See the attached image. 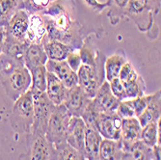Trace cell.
Returning <instances> with one entry per match:
<instances>
[{
	"mask_svg": "<svg viewBox=\"0 0 161 160\" xmlns=\"http://www.w3.org/2000/svg\"><path fill=\"white\" fill-rule=\"evenodd\" d=\"M0 82L7 96L16 101L31 86L30 71L23 65L10 59L5 54L0 55Z\"/></svg>",
	"mask_w": 161,
	"mask_h": 160,
	"instance_id": "cell-1",
	"label": "cell"
},
{
	"mask_svg": "<svg viewBox=\"0 0 161 160\" xmlns=\"http://www.w3.org/2000/svg\"><path fill=\"white\" fill-rule=\"evenodd\" d=\"M106 58L97 51L94 66L81 65L76 71L78 86L90 98H94L101 84L105 81L104 63Z\"/></svg>",
	"mask_w": 161,
	"mask_h": 160,
	"instance_id": "cell-2",
	"label": "cell"
},
{
	"mask_svg": "<svg viewBox=\"0 0 161 160\" xmlns=\"http://www.w3.org/2000/svg\"><path fill=\"white\" fill-rule=\"evenodd\" d=\"M10 123L17 133L28 134L31 132L34 123V104L30 89L14 101Z\"/></svg>",
	"mask_w": 161,
	"mask_h": 160,
	"instance_id": "cell-3",
	"label": "cell"
},
{
	"mask_svg": "<svg viewBox=\"0 0 161 160\" xmlns=\"http://www.w3.org/2000/svg\"><path fill=\"white\" fill-rule=\"evenodd\" d=\"M26 135L27 150L19 155V160H55L54 145L46 134L30 132Z\"/></svg>",
	"mask_w": 161,
	"mask_h": 160,
	"instance_id": "cell-4",
	"label": "cell"
},
{
	"mask_svg": "<svg viewBox=\"0 0 161 160\" xmlns=\"http://www.w3.org/2000/svg\"><path fill=\"white\" fill-rule=\"evenodd\" d=\"M70 118L71 115L64 104L54 107L46 131L47 138L53 145H57L66 141L67 130Z\"/></svg>",
	"mask_w": 161,
	"mask_h": 160,
	"instance_id": "cell-5",
	"label": "cell"
},
{
	"mask_svg": "<svg viewBox=\"0 0 161 160\" xmlns=\"http://www.w3.org/2000/svg\"><path fill=\"white\" fill-rule=\"evenodd\" d=\"M32 97L34 104V123L31 132L46 134L47 124L55 105L49 100L46 93L32 92Z\"/></svg>",
	"mask_w": 161,
	"mask_h": 160,
	"instance_id": "cell-6",
	"label": "cell"
},
{
	"mask_svg": "<svg viewBox=\"0 0 161 160\" xmlns=\"http://www.w3.org/2000/svg\"><path fill=\"white\" fill-rule=\"evenodd\" d=\"M29 19L30 13L24 9L18 10L4 27L5 38L18 42H26L25 37L28 30Z\"/></svg>",
	"mask_w": 161,
	"mask_h": 160,
	"instance_id": "cell-7",
	"label": "cell"
},
{
	"mask_svg": "<svg viewBox=\"0 0 161 160\" xmlns=\"http://www.w3.org/2000/svg\"><path fill=\"white\" fill-rule=\"evenodd\" d=\"M95 127L103 139H121L122 119L117 115L116 112L110 114L99 113L96 121Z\"/></svg>",
	"mask_w": 161,
	"mask_h": 160,
	"instance_id": "cell-8",
	"label": "cell"
},
{
	"mask_svg": "<svg viewBox=\"0 0 161 160\" xmlns=\"http://www.w3.org/2000/svg\"><path fill=\"white\" fill-rule=\"evenodd\" d=\"M92 98L88 97L85 94V92L77 85L68 89L66 98L63 104L69 112L71 117L81 118L82 113L84 112L85 108L89 104Z\"/></svg>",
	"mask_w": 161,
	"mask_h": 160,
	"instance_id": "cell-9",
	"label": "cell"
},
{
	"mask_svg": "<svg viewBox=\"0 0 161 160\" xmlns=\"http://www.w3.org/2000/svg\"><path fill=\"white\" fill-rule=\"evenodd\" d=\"M92 101L99 113L110 114L116 112L121 100L112 94L109 82L105 80L99 87L95 97L92 98Z\"/></svg>",
	"mask_w": 161,
	"mask_h": 160,
	"instance_id": "cell-10",
	"label": "cell"
},
{
	"mask_svg": "<svg viewBox=\"0 0 161 160\" xmlns=\"http://www.w3.org/2000/svg\"><path fill=\"white\" fill-rule=\"evenodd\" d=\"M45 66L47 70L55 74L64 83V85L68 89L78 85L77 74L69 67L66 60L65 61L47 60Z\"/></svg>",
	"mask_w": 161,
	"mask_h": 160,
	"instance_id": "cell-11",
	"label": "cell"
},
{
	"mask_svg": "<svg viewBox=\"0 0 161 160\" xmlns=\"http://www.w3.org/2000/svg\"><path fill=\"white\" fill-rule=\"evenodd\" d=\"M86 124L80 117H71L69 123L66 142L84 154V137Z\"/></svg>",
	"mask_w": 161,
	"mask_h": 160,
	"instance_id": "cell-12",
	"label": "cell"
},
{
	"mask_svg": "<svg viewBox=\"0 0 161 160\" xmlns=\"http://www.w3.org/2000/svg\"><path fill=\"white\" fill-rule=\"evenodd\" d=\"M47 37V27L43 16L35 13L29 19L28 30L25 37V41L28 45H40Z\"/></svg>",
	"mask_w": 161,
	"mask_h": 160,
	"instance_id": "cell-13",
	"label": "cell"
},
{
	"mask_svg": "<svg viewBox=\"0 0 161 160\" xmlns=\"http://www.w3.org/2000/svg\"><path fill=\"white\" fill-rule=\"evenodd\" d=\"M68 88L64 83L55 74L47 71V89L46 94L49 100L55 105H61L64 103Z\"/></svg>",
	"mask_w": 161,
	"mask_h": 160,
	"instance_id": "cell-14",
	"label": "cell"
},
{
	"mask_svg": "<svg viewBox=\"0 0 161 160\" xmlns=\"http://www.w3.org/2000/svg\"><path fill=\"white\" fill-rule=\"evenodd\" d=\"M161 117V92L157 91L155 94L152 95L147 107L143 113L137 118L141 126H145L150 123L157 122Z\"/></svg>",
	"mask_w": 161,
	"mask_h": 160,
	"instance_id": "cell-15",
	"label": "cell"
},
{
	"mask_svg": "<svg viewBox=\"0 0 161 160\" xmlns=\"http://www.w3.org/2000/svg\"><path fill=\"white\" fill-rule=\"evenodd\" d=\"M101 141L102 137L96 128L86 126L84 137V155L87 160H98V151Z\"/></svg>",
	"mask_w": 161,
	"mask_h": 160,
	"instance_id": "cell-16",
	"label": "cell"
},
{
	"mask_svg": "<svg viewBox=\"0 0 161 160\" xmlns=\"http://www.w3.org/2000/svg\"><path fill=\"white\" fill-rule=\"evenodd\" d=\"M125 155L120 140L102 139L98 151V160H122Z\"/></svg>",
	"mask_w": 161,
	"mask_h": 160,
	"instance_id": "cell-17",
	"label": "cell"
},
{
	"mask_svg": "<svg viewBox=\"0 0 161 160\" xmlns=\"http://www.w3.org/2000/svg\"><path fill=\"white\" fill-rule=\"evenodd\" d=\"M142 126L136 117L122 119L121 141L123 144H132L140 140Z\"/></svg>",
	"mask_w": 161,
	"mask_h": 160,
	"instance_id": "cell-18",
	"label": "cell"
},
{
	"mask_svg": "<svg viewBox=\"0 0 161 160\" xmlns=\"http://www.w3.org/2000/svg\"><path fill=\"white\" fill-rule=\"evenodd\" d=\"M42 45L47 56V59L52 61H65L68 54L72 50L64 42L47 40V38L42 41Z\"/></svg>",
	"mask_w": 161,
	"mask_h": 160,
	"instance_id": "cell-19",
	"label": "cell"
},
{
	"mask_svg": "<svg viewBox=\"0 0 161 160\" xmlns=\"http://www.w3.org/2000/svg\"><path fill=\"white\" fill-rule=\"evenodd\" d=\"M47 56L43 50L42 43L40 45H28L24 54V66L28 70L32 69L46 65L47 61Z\"/></svg>",
	"mask_w": 161,
	"mask_h": 160,
	"instance_id": "cell-20",
	"label": "cell"
},
{
	"mask_svg": "<svg viewBox=\"0 0 161 160\" xmlns=\"http://www.w3.org/2000/svg\"><path fill=\"white\" fill-rule=\"evenodd\" d=\"M127 62L125 53L121 50L116 52L112 56L106 58L104 63V70H105V80L110 82L119 76L120 70L122 67Z\"/></svg>",
	"mask_w": 161,
	"mask_h": 160,
	"instance_id": "cell-21",
	"label": "cell"
},
{
	"mask_svg": "<svg viewBox=\"0 0 161 160\" xmlns=\"http://www.w3.org/2000/svg\"><path fill=\"white\" fill-rule=\"evenodd\" d=\"M27 47V42H18L7 40L5 38L2 53L14 62L24 66V54Z\"/></svg>",
	"mask_w": 161,
	"mask_h": 160,
	"instance_id": "cell-22",
	"label": "cell"
},
{
	"mask_svg": "<svg viewBox=\"0 0 161 160\" xmlns=\"http://www.w3.org/2000/svg\"><path fill=\"white\" fill-rule=\"evenodd\" d=\"M123 150L132 160H152V148L145 145L141 140L132 144H123Z\"/></svg>",
	"mask_w": 161,
	"mask_h": 160,
	"instance_id": "cell-23",
	"label": "cell"
},
{
	"mask_svg": "<svg viewBox=\"0 0 161 160\" xmlns=\"http://www.w3.org/2000/svg\"><path fill=\"white\" fill-rule=\"evenodd\" d=\"M140 140L150 148L160 145V120L143 126Z\"/></svg>",
	"mask_w": 161,
	"mask_h": 160,
	"instance_id": "cell-24",
	"label": "cell"
},
{
	"mask_svg": "<svg viewBox=\"0 0 161 160\" xmlns=\"http://www.w3.org/2000/svg\"><path fill=\"white\" fill-rule=\"evenodd\" d=\"M55 160H87L85 155L72 148L66 141L54 145Z\"/></svg>",
	"mask_w": 161,
	"mask_h": 160,
	"instance_id": "cell-25",
	"label": "cell"
},
{
	"mask_svg": "<svg viewBox=\"0 0 161 160\" xmlns=\"http://www.w3.org/2000/svg\"><path fill=\"white\" fill-rule=\"evenodd\" d=\"M22 0H0V28H4L14 14L21 9Z\"/></svg>",
	"mask_w": 161,
	"mask_h": 160,
	"instance_id": "cell-26",
	"label": "cell"
},
{
	"mask_svg": "<svg viewBox=\"0 0 161 160\" xmlns=\"http://www.w3.org/2000/svg\"><path fill=\"white\" fill-rule=\"evenodd\" d=\"M30 71L31 74V86L30 91L46 93L47 89V70L46 66H39L32 69Z\"/></svg>",
	"mask_w": 161,
	"mask_h": 160,
	"instance_id": "cell-27",
	"label": "cell"
},
{
	"mask_svg": "<svg viewBox=\"0 0 161 160\" xmlns=\"http://www.w3.org/2000/svg\"><path fill=\"white\" fill-rule=\"evenodd\" d=\"M126 95V99H132L145 95L146 83L141 75H137L135 78L122 82Z\"/></svg>",
	"mask_w": 161,
	"mask_h": 160,
	"instance_id": "cell-28",
	"label": "cell"
},
{
	"mask_svg": "<svg viewBox=\"0 0 161 160\" xmlns=\"http://www.w3.org/2000/svg\"><path fill=\"white\" fill-rule=\"evenodd\" d=\"M54 1L56 0H23L21 9L26 10L28 13L43 12Z\"/></svg>",
	"mask_w": 161,
	"mask_h": 160,
	"instance_id": "cell-29",
	"label": "cell"
},
{
	"mask_svg": "<svg viewBox=\"0 0 161 160\" xmlns=\"http://www.w3.org/2000/svg\"><path fill=\"white\" fill-rule=\"evenodd\" d=\"M148 6V0H129L126 7V12L130 16L136 18L139 14H143L147 11Z\"/></svg>",
	"mask_w": 161,
	"mask_h": 160,
	"instance_id": "cell-30",
	"label": "cell"
},
{
	"mask_svg": "<svg viewBox=\"0 0 161 160\" xmlns=\"http://www.w3.org/2000/svg\"><path fill=\"white\" fill-rule=\"evenodd\" d=\"M97 54V51H95L94 49H92V47L88 45V42L86 41L79 50L81 65L94 66L96 63Z\"/></svg>",
	"mask_w": 161,
	"mask_h": 160,
	"instance_id": "cell-31",
	"label": "cell"
},
{
	"mask_svg": "<svg viewBox=\"0 0 161 160\" xmlns=\"http://www.w3.org/2000/svg\"><path fill=\"white\" fill-rule=\"evenodd\" d=\"M151 97H152V95H150V96L144 95V96H141V97H135L132 99H128V102L130 103L131 107H132L136 118H138L143 113L145 108L147 107Z\"/></svg>",
	"mask_w": 161,
	"mask_h": 160,
	"instance_id": "cell-32",
	"label": "cell"
},
{
	"mask_svg": "<svg viewBox=\"0 0 161 160\" xmlns=\"http://www.w3.org/2000/svg\"><path fill=\"white\" fill-rule=\"evenodd\" d=\"M109 86L112 94L118 98L119 100H125L126 99V95H125V91L124 88V85L122 83V81L117 77L113 80H111L109 82Z\"/></svg>",
	"mask_w": 161,
	"mask_h": 160,
	"instance_id": "cell-33",
	"label": "cell"
},
{
	"mask_svg": "<svg viewBox=\"0 0 161 160\" xmlns=\"http://www.w3.org/2000/svg\"><path fill=\"white\" fill-rule=\"evenodd\" d=\"M116 113L121 119H127V118L135 117L134 111H133L132 107H131L130 103L128 102V99L120 101L119 106L116 110Z\"/></svg>",
	"mask_w": 161,
	"mask_h": 160,
	"instance_id": "cell-34",
	"label": "cell"
},
{
	"mask_svg": "<svg viewBox=\"0 0 161 160\" xmlns=\"http://www.w3.org/2000/svg\"><path fill=\"white\" fill-rule=\"evenodd\" d=\"M137 75H138V72L134 69L132 64L127 61V62L122 67V69H121V70H120V74H119L118 78H119L122 82H125V81L130 80V79H132V78H135Z\"/></svg>",
	"mask_w": 161,
	"mask_h": 160,
	"instance_id": "cell-35",
	"label": "cell"
},
{
	"mask_svg": "<svg viewBox=\"0 0 161 160\" xmlns=\"http://www.w3.org/2000/svg\"><path fill=\"white\" fill-rule=\"evenodd\" d=\"M66 62L72 70L76 72L79 67L81 66V59H80L79 52H75L74 50H71L66 58Z\"/></svg>",
	"mask_w": 161,
	"mask_h": 160,
	"instance_id": "cell-36",
	"label": "cell"
},
{
	"mask_svg": "<svg viewBox=\"0 0 161 160\" xmlns=\"http://www.w3.org/2000/svg\"><path fill=\"white\" fill-rule=\"evenodd\" d=\"M85 3L90 6L94 11H97V12H101L102 9H104L105 7L108 6V2L107 3H100L97 0H84Z\"/></svg>",
	"mask_w": 161,
	"mask_h": 160,
	"instance_id": "cell-37",
	"label": "cell"
},
{
	"mask_svg": "<svg viewBox=\"0 0 161 160\" xmlns=\"http://www.w3.org/2000/svg\"><path fill=\"white\" fill-rule=\"evenodd\" d=\"M129 0H109L108 3H112L114 6H116L120 10H126L127 4Z\"/></svg>",
	"mask_w": 161,
	"mask_h": 160,
	"instance_id": "cell-38",
	"label": "cell"
},
{
	"mask_svg": "<svg viewBox=\"0 0 161 160\" xmlns=\"http://www.w3.org/2000/svg\"><path fill=\"white\" fill-rule=\"evenodd\" d=\"M160 145H155L152 148V160H160Z\"/></svg>",
	"mask_w": 161,
	"mask_h": 160,
	"instance_id": "cell-39",
	"label": "cell"
},
{
	"mask_svg": "<svg viewBox=\"0 0 161 160\" xmlns=\"http://www.w3.org/2000/svg\"><path fill=\"white\" fill-rule=\"evenodd\" d=\"M4 41H5V32H4V28H0V55H1L2 50H3Z\"/></svg>",
	"mask_w": 161,
	"mask_h": 160,
	"instance_id": "cell-40",
	"label": "cell"
},
{
	"mask_svg": "<svg viewBox=\"0 0 161 160\" xmlns=\"http://www.w3.org/2000/svg\"><path fill=\"white\" fill-rule=\"evenodd\" d=\"M122 160H132L130 157H129V155L128 154H126V153H125V155H124V157H123V159Z\"/></svg>",
	"mask_w": 161,
	"mask_h": 160,
	"instance_id": "cell-41",
	"label": "cell"
},
{
	"mask_svg": "<svg viewBox=\"0 0 161 160\" xmlns=\"http://www.w3.org/2000/svg\"><path fill=\"white\" fill-rule=\"evenodd\" d=\"M148 1H149V0H148Z\"/></svg>",
	"mask_w": 161,
	"mask_h": 160,
	"instance_id": "cell-42",
	"label": "cell"
},
{
	"mask_svg": "<svg viewBox=\"0 0 161 160\" xmlns=\"http://www.w3.org/2000/svg\"><path fill=\"white\" fill-rule=\"evenodd\" d=\"M22 1H23V0H22Z\"/></svg>",
	"mask_w": 161,
	"mask_h": 160,
	"instance_id": "cell-43",
	"label": "cell"
}]
</instances>
